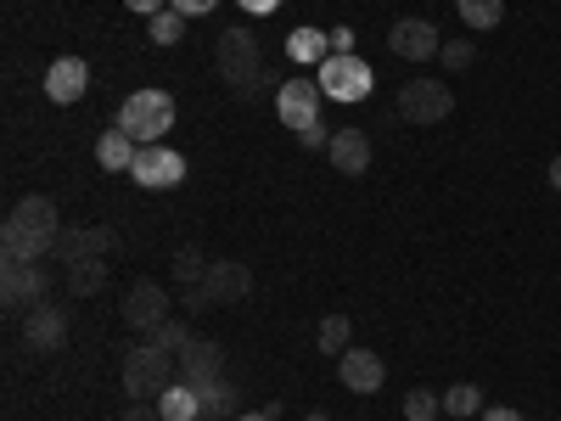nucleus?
I'll use <instances>...</instances> for the list:
<instances>
[{
    "instance_id": "obj_1",
    "label": "nucleus",
    "mask_w": 561,
    "mask_h": 421,
    "mask_svg": "<svg viewBox=\"0 0 561 421\" xmlns=\"http://www.w3.org/2000/svg\"><path fill=\"white\" fill-rule=\"evenodd\" d=\"M57 242H62V214L51 197H23L0 225V253L7 259H45L57 253Z\"/></svg>"
},
{
    "instance_id": "obj_2",
    "label": "nucleus",
    "mask_w": 561,
    "mask_h": 421,
    "mask_svg": "<svg viewBox=\"0 0 561 421\" xmlns=\"http://www.w3.org/2000/svg\"><path fill=\"white\" fill-rule=\"evenodd\" d=\"M214 68H219V79L237 90V96H253V90L270 79L264 45H259V34H248V29H225V34L214 39Z\"/></svg>"
},
{
    "instance_id": "obj_3",
    "label": "nucleus",
    "mask_w": 561,
    "mask_h": 421,
    "mask_svg": "<svg viewBox=\"0 0 561 421\" xmlns=\"http://www.w3.org/2000/svg\"><path fill=\"white\" fill-rule=\"evenodd\" d=\"M113 124L129 140H140V147H158V140H169V129H174V96L169 90H129Z\"/></svg>"
},
{
    "instance_id": "obj_4",
    "label": "nucleus",
    "mask_w": 561,
    "mask_h": 421,
    "mask_svg": "<svg viewBox=\"0 0 561 421\" xmlns=\"http://www.w3.org/2000/svg\"><path fill=\"white\" fill-rule=\"evenodd\" d=\"M174 383H180V371H169V354L158 343L124 349V394L129 399H163Z\"/></svg>"
},
{
    "instance_id": "obj_5",
    "label": "nucleus",
    "mask_w": 561,
    "mask_h": 421,
    "mask_svg": "<svg viewBox=\"0 0 561 421\" xmlns=\"http://www.w3.org/2000/svg\"><path fill=\"white\" fill-rule=\"evenodd\" d=\"M314 84H320L325 102H365L370 84H377V73H370V62L354 52V57H325L314 68Z\"/></svg>"
},
{
    "instance_id": "obj_6",
    "label": "nucleus",
    "mask_w": 561,
    "mask_h": 421,
    "mask_svg": "<svg viewBox=\"0 0 561 421\" xmlns=\"http://www.w3.org/2000/svg\"><path fill=\"white\" fill-rule=\"evenodd\" d=\"M455 113V90L444 79H410L399 90V118L404 124H444Z\"/></svg>"
},
{
    "instance_id": "obj_7",
    "label": "nucleus",
    "mask_w": 561,
    "mask_h": 421,
    "mask_svg": "<svg viewBox=\"0 0 561 421\" xmlns=\"http://www.w3.org/2000/svg\"><path fill=\"white\" fill-rule=\"evenodd\" d=\"M45 287H51V275H45L39 259H0V298H7V309L45 304Z\"/></svg>"
},
{
    "instance_id": "obj_8",
    "label": "nucleus",
    "mask_w": 561,
    "mask_h": 421,
    "mask_svg": "<svg viewBox=\"0 0 561 421\" xmlns=\"http://www.w3.org/2000/svg\"><path fill=\"white\" fill-rule=\"evenodd\" d=\"M129 180L140 185V192H169V185L185 180V158H180L174 147H163V140H158V147H140Z\"/></svg>"
},
{
    "instance_id": "obj_9",
    "label": "nucleus",
    "mask_w": 561,
    "mask_h": 421,
    "mask_svg": "<svg viewBox=\"0 0 561 421\" xmlns=\"http://www.w3.org/2000/svg\"><path fill=\"white\" fill-rule=\"evenodd\" d=\"M388 52L404 57V62H433V57L444 52V34H438V23H427V18H399L393 34H388Z\"/></svg>"
},
{
    "instance_id": "obj_10",
    "label": "nucleus",
    "mask_w": 561,
    "mask_h": 421,
    "mask_svg": "<svg viewBox=\"0 0 561 421\" xmlns=\"http://www.w3.org/2000/svg\"><path fill=\"white\" fill-rule=\"evenodd\" d=\"M23 343H28L34 354L68 349V309H62V304H34V309H23Z\"/></svg>"
},
{
    "instance_id": "obj_11",
    "label": "nucleus",
    "mask_w": 561,
    "mask_h": 421,
    "mask_svg": "<svg viewBox=\"0 0 561 421\" xmlns=\"http://www.w3.org/2000/svg\"><path fill=\"white\" fill-rule=\"evenodd\" d=\"M169 320V293L158 287V281H135V287L124 293V326L129 332H158V326Z\"/></svg>"
},
{
    "instance_id": "obj_12",
    "label": "nucleus",
    "mask_w": 561,
    "mask_h": 421,
    "mask_svg": "<svg viewBox=\"0 0 561 421\" xmlns=\"http://www.w3.org/2000/svg\"><path fill=\"white\" fill-rule=\"evenodd\" d=\"M320 84L314 79H287V84H280L275 90V113H280V124H287V129H309V124H320L314 113H320Z\"/></svg>"
},
{
    "instance_id": "obj_13",
    "label": "nucleus",
    "mask_w": 561,
    "mask_h": 421,
    "mask_svg": "<svg viewBox=\"0 0 561 421\" xmlns=\"http://www.w3.org/2000/svg\"><path fill=\"white\" fill-rule=\"evenodd\" d=\"M203 293H208V304H242L253 293V270L242 259H208Z\"/></svg>"
},
{
    "instance_id": "obj_14",
    "label": "nucleus",
    "mask_w": 561,
    "mask_h": 421,
    "mask_svg": "<svg viewBox=\"0 0 561 421\" xmlns=\"http://www.w3.org/2000/svg\"><path fill=\"white\" fill-rule=\"evenodd\" d=\"M337 383L348 394H382L388 365H382V354H370V349H348V354H337Z\"/></svg>"
},
{
    "instance_id": "obj_15",
    "label": "nucleus",
    "mask_w": 561,
    "mask_h": 421,
    "mask_svg": "<svg viewBox=\"0 0 561 421\" xmlns=\"http://www.w3.org/2000/svg\"><path fill=\"white\" fill-rule=\"evenodd\" d=\"M180 360V383L185 388H208V383H219L225 377V349L214 343V338H197L185 354H174Z\"/></svg>"
},
{
    "instance_id": "obj_16",
    "label": "nucleus",
    "mask_w": 561,
    "mask_h": 421,
    "mask_svg": "<svg viewBox=\"0 0 561 421\" xmlns=\"http://www.w3.org/2000/svg\"><path fill=\"white\" fill-rule=\"evenodd\" d=\"M113 248H118V230H107V225H79V230H62L57 259L84 264V259H107Z\"/></svg>"
},
{
    "instance_id": "obj_17",
    "label": "nucleus",
    "mask_w": 561,
    "mask_h": 421,
    "mask_svg": "<svg viewBox=\"0 0 561 421\" xmlns=\"http://www.w3.org/2000/svg\"><path fill=\"white\" fill-rule=\"evenodd\" d=\"M84 90H90V68H84V57H57L51 68H45V96H51L57 107H73Z\"/></svg>"
},
{
    "instance_id": "obj_18",
    "label": "nucleus",
    "mask_w": 561,
    "mask_h": 421,
    "mask_svg": "<svg viewBox=\"0 0 561 421\" xmlns=\"http://www.w3.org/2000/svg\"><path fill=\"white\" fill-rule=\"evenodd\" d=\"M325 158H332V169H343L348 180L365 174V169H370V135H365V129H337V135H332V152H325Z\"/></svg>"
},
{
    "instance_id": "obj_19",
    "label": "nucleus",
    "mask_w": 561,
    "mask_h": 421,
    "mask_svg": "<svg viewBox=\"0 0 561 421\" xmlns=\"http://www.w3.org/2000/svg\"><path fill=\"white\" fill-rule=\"evenodd\" d=\"M287 57L304 62V68H320L325 57H332V29H309V23H298V29L287 34Z\"/></svg>"
},
{
    "instance_id": "obj_20",
    "label": "nucleus",
    "mask_w": 561,
    "mask_h": 421,
    "mask_svg": "<svg viewBox=\"0 0 561 421\" xmlns=\"http://www.w3.org/2000/svg\"><path fill=\"white\" fill-rule=\"evenodd\" d=\"M135 158H140V140H129L118 124L96 140V163H102L107 174H129V169H135Z\"/></svg>"
},
{
    "instance_id": "obj_21",
    "label": "nucleus",
    "mask_w": 561,
    "mask_h": 421,
    "mask_svg": "<svg viewBox=\"0 0 561 421\" xmlns=\"http://www.w3.org/2000/svg\"><path fill=\"white\" fill-rule=\"evenodd\" d=\"M203 394V416H219V421H237L242 416V388L237 383H208V388H197Z\"/></svg>"
},
{
    "instance_id": "obj_22",
    "label": "nucleus",
    "mask_w": 561,
    "mask_h": 421,
    "mask_svg": "<svg viewBox=\"0 0 561 421\" xmlns=\"http://www.w3.org/2000/svg\"><path fill=\"white\" fill-rule=\"evenodd\" d=\"M158 410H163V421H203V394L185 388V383H174V388L158 399Z\"/></svg>"
},
{
    "instance_id": "obj_23",
    "label": "nucleus",
    "mask_w": 561,
    "mask_h": 421,
    "mask_svg": "<svg viewBox=\"0 0 561 421\" xmlns=\"http://www.w3.org/2000/svg\"><path fill=\"white\" fill-rule=\"evenodd\" d=\"M455 7H460V23L472 29V34H489L505 18V0H455Z\"/></svg>"
},
{
    "instance_id": "obj_24",
    "label": "nucleus",
    "mask_w": 561,
    "mask_h": 421,
    "mask_svg": "<svg viewBox=\"0 0 561 421\" xmlns=\"http://www.w3.org/2000/svg\"><path fill=\"white\" fill-rule=\"evenodd\" d=\"M68 287H73L79 298L102 293V287H107V259H84V264H68Z\"/></svg>"
},
{
    "instance_id": "obj_25",
    "label": "nucleus",
    "mask_w": 561,
    "mask_h": 421,
    "mask_svg": "<svg viewBox=\"0 0 561 421\" xmlns=\"http://www.w3.org/2000/svg\"><path fill=\"white\" fill-rule=\"evenodd\" d=\"M147 343H158L163 354H185V349L197 343V332H192V326H185V320H174V315H169V320L158 326V332H147Z\"/></svg>"
},
{
    "instance_id": "obj_26",
    "label": "nucleus",
    "mask_w": 561,
    "mask_h": 421,
    "mask_svg": "<svg viewBox=\"0 0 561 421\" xmlns=\"http://www.w3.org/2000/svg\"><path fill=\"white\" fill-rule=\"evenodd\" d=\"M147 39H152V45H180V39H185V12L163 7L158 18H147Z\"/></svg>"
},
{
    "instance_id": "obj_27",
    "label": "nucleus",
    "mask_w": 561,
    "mask_h": 421,
    "mask_svg": "<svg viewBox=\"0 0 561 421\" xmlns=\"http://www.w3.org/2000/svg\"><path fill=\"white\" fill-rule=\"evenodd\" d=\"M348 343H354L348 315H325V320H320V349H325V354H348Z\"/></svg>"
},
{
    "instance_id": "obj_28",
    "label": "nucleus",
    "mask_w": 561,
    "mask_h": 421,
    "mask_svg": "<svg viewBox=\"0 0 561 421\" xmlns=\"http://www.w3.org/2000/svg\"><path fill=\"white\" fill-rule=\"evenodd\" d=\"M444 410H449V416H483V388H478V383H455V388L444 394Z\"/></svg>"
},
{
    "instance_id": "obj_29",
    "label": "nucleus",
    "mask_w": 561,
    "mask_h": 421,
    "mask_svg": "<svg viewBox=\"0 0 561 421\" xmlns=\"http://www.w3.org/2000/svg\"><path fill=\"white\" fill-rule=\"evenodd\" d=\"M203 275H208V259L197 248H180L174 253V281H180V287H203Z\"/></svg>"
},
{
    "instance_id": "obj_30",
    "label": "nucleus",
    "mask_w": 561,
    "mask_h": 421,
    "mask_svg": "<svg viewBox=\"0 0 561 421\" xmlns=\"http://www.w3.org/2000/svg\"><path fill=\"white\" fill-rule=\"evenodd\" d=\"M438 405H444V394H433V388H410V399H404V421H438Z\"/></svg>"
},
{
    "instance_id": "obj_31",
    "label": "nucleus",
    "mask_w": 561,
    "mask_h": 421,
    "mask_svg": "<svg viewBox=\"0 0 561 421\" xmlns=\"http://www.w3.org/2000/svg\"><path fill=\"white\" fill-rule=\"evenodd\" d=\"M438 62H444L449 73H466V68L478 62V45H472V39H444V52H438Z\"/></svg>"
},
{
    "instance_id": "obj_32",
    "label": "nucleus",
    "mask_w": 561,
    "mask_h": 421,
    "mask_svg": "<svg viewBox=\"0 0 561 421\" xmlns=\"http://www.w3.org/2000/svg\"><path fill=\"white\" fill-rule=\"evenodd\" d=\"M332 135H337V129H325V124H309V129H298L304 152H332Z\"/></svg>"
},
{
    "instance_id": "obj_33",
    "label": "nucleus",
    "mask_w": 561,
    "mask_h": 421,
    "mask_svg": "<svg viewBox=\"0 0 561 421\" xmlns=\"http://www.w3.org/2000/svg\"><path fill=\"white\" fill-rule=\"evenodd\" d=\"M124 421H163V410H158V399H129Z\"/></svg>"
},
{
    "instance_id": "obj_34",
    "label": "nucleus",
    "mask_w": 561,
    "mask_h": 421,
    "mask_svg": "<svg viewBox=\"0 0 561 421\" xmlns=\"http://www.w3.org/2000/svg\"><path fill=\"white\" fill-rule=\"evenodd\" d=\"M332 57H354V29H332Z\"/></svg>"
},
{
    "instance_id": "obj_35",
    "label": "nucleus",
    "mask_w": 561,
    "mask_h": 421,
    "mask_svg": "<svg viewBox=\"0 0 561 421\" xmlns=\"http://www.w3.org/2000/svg\"><path fill=\"white\" fill-rule=\"evenodd\" d=\"M169 7H174V12H185V18H203V12H214V7H219V0H169Z\"/></svg>"
},
{
    "instance_id": "obj_36",
    "label": "nucleus",
    "mask_w": 561,
    "mask_h": 421,
    "mask_svg": "<svg viewBox=\"0 0 561 421\" xmlns=\"http://www.w3.org/2000/svg\"><path fill=\"white\" fill-rule=\"evenodd\" d=\"M483 421H528V416H523V410H511V405H489Z\"/></svg>"
},
{
    "instance_id": "obj_37",
    "label": "nucleus",
    "mask_w": 561,
    "mask_h": 421,
    "mask_svg": "<svg viewBox=\"0 0 561 421\" xmlns=\"http://www.w3.org/2000/svg\"><path fill=\"white\" fill-rule=\"evenodd\" d=\"M124 7H129V12H147V18H158V12L169 7V0H124Z\"/></svg>"
},
{
    "instance_id": "obj_38",
    "label": "nucleus",
    "mask_w": 561,
    "mask_h": 421,
    "mask_svg": "<svg viewBox=\"0 0 561 421\" xmlns=\"http://www.w3.org/2000/svg\"><path fill=\"white\" fill-rule=\"evenodd\" d=\"M185 309L197 315V309H214V304H208V293H203V287H185Z\"/></svg>"
},
{
    "instance_id": "obj_39",
    "label": "nucleus",
    "mask_w": 561,
    "mask_h": 421,
    "mask_svg": "<svg viewBox=\"0 0 561 421\" xmlns=\"http://www.w3.org/2000/svg\"><path fill=\"white\" fill-rule=\"evenodd\" d=\"M242 7H248V12H259V18H264V12H275V7H280V0H242Z\"/></svg>"
},
{
    "instance_id": "obj_40",
    "label": "nucleus",
    "mask_w": 561,
    "mask_h": 421,
    "mask_svg": "<svg viewBox=\"0 0 561 421\" xmlns=\"http://www.w3.org/2000/svg\"><path fill=\"white\" fill-rule=\"evenodd\" d=\"M550 185H556V192H561V152L550 158Z\"/></svg>"
},
{
    "instance_id": "obj_41",
    "label": "nucleus",
    "mask_w": 561,
    "mask_h": 421,
    "mask_svg": "<svg viewBox=\"0 0 561 421\" xmlns=\"http://www.w3.org/2000/svg\"><path fill=\"white\" fill-rule=\"evenodd\" d=\"M237 421H275V416H270V410H259V416H237Z\"/></svg>"
},
{
    "instance_id": "obj_42",
    "label": "nucleus",
    "mask_w": 561,
    "mask_h": 421,
    "mask_svg": "<svg viewBox=\"0 0 561 421\" xmlns=\"http://www.w3.org/2000/svg\"><path fill=\"white\" fill-rule=\"evenodd\" d=\"M309 421H325V416H309Z\"/></svg>"
}]
</instances>
